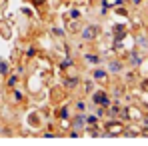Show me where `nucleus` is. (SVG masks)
<instances>
[{
  "label": "nucleus",
  "instance_id": "f257e3e1",
  "mask_svg": "<svg viewBox=\"0 0 148 146\" xmlns=\"http://www.w3.org/2000/svg\"><path fill=\"white\" fill-rule=\"evenodd\" d=\"M96 32H98V26H86V28L82 30V36H84L86 40H92V38L96 36Z\"/></svg>",
  "mask_w": 148,
  "mask_h": 146
},
{
  "label": "nucleus",
  "instance_id": "f03ea898",
  "mask_svg": "<svg viewBox=\"0 0 148 146\" xmlns=\"http://www.w3.org/2000/svg\"><path fill=\"white\" fill-rule=\"evenodd\" d=\"M94 102H96V104H104V106H106L110 100H108V96H106L104 92H96V94H94Z\"/></svg>",
  "mask_w": 148,
  "mask_h": 146
},
{
  "label": "nucleus",
  "instance_id": "7ed1b4c3",
  "mask_svg": "<svg viewBox=\"0 0 148 146\" xmlns=\"http://www.w3.org/2000/svg\"><path fill=\"white\" fill-rule=\"evenodd\" d=\"M120 70H122L120 62H112V64H110V72H120Z\"/></svg>",
  "mask_w": 148,
  "mask_h": 146
},
{
  "label": "nucleus",
  "instance_id": "20e7f679",
  "mask_svg": "<svg viewBox=\"0 0 148 146\" xmlns=\"http://www.w3.org/2000/svg\"><path fill=\"white\" fill-rule=\"evenodd\" d=\"M94 78H100V80H104V78H106V72H104V70H94Z\"/></svg>",
  "mask_w": 148,
  "mask_h": 146
},
{
  "label": "nucleus",
  "instance_id": "39448f33",
  "mask_svg": "<svg viewBox=\"0 0 148 146\" xmlns=\"http://www.w3.org/2000/svg\"><path fill=\"white\" fill-rule=\"evenodd\" d=\"M132 64H140V56H138L136 52L132 54Z\"/></svg>",
  "mask_w": 148,
  "mask_h": 146
},
{
  "label": "nucleus",
  "instance_id": "423d86ee",
  "mask_svg": "<svg viewBox=\"0 0 148 146\" xmlns=\"http://www.w3.org/2000/svg\"><path fill=\"white\" fill-rule=\"evenodd\" d=\"M144 122H146V126H148V116H146V120H144Z\"/></svg>",
  "mask_w": 148,
  "mask_h": 146
}]
</instances>
